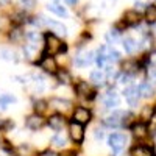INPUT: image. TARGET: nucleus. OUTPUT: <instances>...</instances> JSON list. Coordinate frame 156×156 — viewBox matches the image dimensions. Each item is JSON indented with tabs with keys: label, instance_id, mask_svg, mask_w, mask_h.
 Instances as JSON below:
<instances>
[{
	"label": "nucleus",
	"instance_id": "obj_18",
	"mask_svg": "<svg viewBox=\"0 0 156 156\" xmlns=\"http://www.w3.org/2000/svg\"><path fill=\"white\" fill-rule=\"evenodd\" d=\"M11 103H16V97L12 94H0V112L5 111Z\"/></svg>",
	"mask_w": 156,
	"mask_h": 156
},
{
	"label": "nucleus",
	"instance_id": "obj_36",
	"mask_svg": "<svg viewBox=\"0 0 156 156\" xmlns=\"http://www.w3.org/2000/svg\"><path fill=\"white\" fill-rule=\"evenodd\" d=\"M41 156H58L56 153H53V151H44Z\"/></svg>",
	"mask_w": 156,
	"mask_h": 156
},
{
	"label": "nucleus",
	"instance_id": "obj_22",
	"mask_svg": "<svg viewBox=\"0 0 156 156\" xmlns=\"http://www.w3.org/2000/svg\"><path fill=\"white\" fill-rule=\"evenodd\" d=\"M131 156H154V153L150 147L139 145V147H134L131 150Z\"/></svg>",
	"mask_w": 156,
	"mask_h": 156
},
{
	"label": "nucleus",
	"instance_id": "obj_11",
	"mask_svg": "<svg viewBox=\"0 0 156 156\" xmlns=\"http://www.w3.org/2000/svg\"><path fill=\"white\" fill-rule=\"evenodd\" d=\"M50 106L55 108L59 112H69L72 109V103L69 100H61V98H53L50 100Z\"/></svg>",
	"mask_w": 156,
	"mask_h": 156
},
{
	"label": "nucleus",
	"instance_id": "obj_37",
	"mask_svg": "<svg viewBox=\"0 0 156 156\" xmlns=\"http://www.w3.org/2000/svg\"><path fill=\"white\" fill-rule=\"evenodd\" d=\"M95 137H97V139H101V137H103V133H101V131H97V133H95Z\"/></svg>",
	"mask_w": 156,
	"mask_h": 156
},
{
	"label": "nucleus",
	"instance_id": "obj_7",
	"mask_svg": "<svg viewBox=\"0 0 156 156\" xmlns=\"http://www.w3.org/2000/svg\"><path fill=\"white\" fill-rule=\"evenodd\" d=\"M94 53L92 51H80L76 56H75V64L78 67H87L89 64H92L94 61Z\"/></svg>",
	"mask_w": 156,
	"mask_h": 156
},
{
	"label": "nucleus",
	"instance_id": "obj_15",
	"mask_svg": "<svg viewBox=\"0 0 156 156\" xmlns=\"http://www.w3.org/2000/svg\"><path fill=\"white\" fill-rule=\"evenodd\" d=\"M44 119L41 115H30L28 119H27V126L30 128V129H41L42 126H44Z\"/></svg>",
	"mask_w": 156,
	"mask_h": 156
},
{
	"label": "nucleus",
	"instance_id": "obj_35",
	"mask_svg": "<svg viewBox=\"0 0 156 156\" xmlns=\"http://www.w3.org/2000/svg\"><path fill=\"white\" fill-rule=\"evenodd\" d=\"M20 37H22V33H20V31H17V30H16L14 33H11V39H14L16 42H19V41H20Z\"/></svg>",
	"mask_w": 156,
	"mask_h": 156
},
{
	"label": "nucleus",
	"instance_id": "obj_28",
	"mask_svg": "<svg viewBox=\"0 0 156 156\" xmlns=\"http://www.w3.org/2000/svg\"><path fill=\"white\" fill-rule=\"evenodd\" d=\"M56 75H58V80H59L61 83H70V75H69L66 70L56 72Z\"/></svg>",
	"mask_w": 156,
	"mask_h": 156
},
{
	"label": "nucleus",
	"instance_id": "obj_2",
	"mask_svg": "<svg viewBox=\"0 0 156 156\" xmlns=\"http://www.w3.org/2000/svg\"><path fill=\"white\" fill-rule=\"evenodd\" d=\"M128 111H114L112 114H109L106 119H105V125L106 126H111V128H119V126H123L125 123V117H126Z\"/></svg>",
	"mask_w": 156,
	"mask_h": 156
},
{
	"label": "nucleus",
	"instance_id": "obj_32",
	"mask_svg": "<svg viewBox=\"0 0 156 156\" xmlns=\"http://www.w3.org/2000/svg\"><path fill=\"white\" fill-rule=\"evenodd\" d=\"M129 78H131V75H129V73H122L120 76H119V83L120 84H126V83H129Z\"/></svg>",
	"mask_w": 156,
	"mask_h": 156
},
{
	"label": "nucleus",
	"instance_id": "obj_25",
	"mask_svg": "<svg viewBox=\"0 0 156 156\" xmlns=\"http://www.w3.org/2000/svg\"><path fill=\"white\" fill-rule=\"evenodd\" d=\"M27 39L30 41V44L37 45V44H39V41H41V34L36 33V31H30V33H27Z\"/></svg>",
	"mask_w": 156,
	"mask_h": 156
},
{
	"label": "nucleus",
	"instance_id": "obj_10",
	"mask_svg": "<svg viewBox=\"0 0 156 156\" xmlns=\"http://www.w3.org/2000/svg\"><path fill=\"white\" fill-rule=\"evenodd\" d=\"M76 92L80 94L81 97L89 98V100H92V98L95 97V90L90 87L87 83H84V81H80V83L76 84Z\"/></svg>",
	"mask_w": 156,
	"mask_h": 156
},
{
	"label": "nucleus",
	"instance_id": "obj_33",
	"mask_svg": "<svg viewBox=\"0 0 156 156\" xmlns=\"http://www.w3.org/2000/svg\"><path fill=\"white\" fill-rule=\"evenodd\" d=\"M19 3L25 8H33L34 3H36V0H19Z\"/></svg>",
	"mask_w": 156,
	"mask_h": 156
},
{
	"label": "nucleus",
	"instance_id": "obj_16",
	"mask_svg": "<svg viewBox=\"0 0 156 156\" xmlns=\"http://www.w3.org/2000/svg\"><path fill=\"white\" fill-rule=\"evenodd\" d=\"M140 20V16H139V12L137 11H126L125 14H123V23L126 25H137Z\"/></svg>",
	"mask_w": 156,
	"mask_h": 156
},
{
	"label": "nucleus",
	"instance_id": "obj_24",
	"mask_svg": "<svg viewBox=\"0 0 156 156\" xmlns=\"http://www.w3.org/2000/svg\"><path fill=\"white\" fill-rule=\"evenodd\" d=\"M145 20L148 23H154L156 22V5H148L145 8Z\"/></svg>",
	"mask_w": 156,
	"mask_h": 156
},
{
	"label": "nucleus",
	"instance_id": "obj_4",
	"mask_svg": "<svg viewBox=\"0 0 156 156\" xmlns=\"http://www.w3.org/2000/svg\"><path fill=\"white\" fill-rule=\"evenodd\" d=\"M126 136L125 134H120V133H114V134H111L109 137H108V145L112 148V150H115V151H120L125 145H126Z\"/></svg>",
	"mask_w": 156,
	"mask_h": 156
},
{
	"label": "nucleus",
	"instance_id": "obj_12",
	"mask_svg": "<svg viewBox=\"0 0 156 156\" xmlns=\"http://www.w3.org/2000/svg\"><path fill=\"white\" fill-rule=\"evenodd\" d=\"M90 120V111L86 109V108H76L75 112H73V122H78V123H87Z\"/></svg>",
	"mask_w": 156,
	"mask_h": 156
},
{
	"label": "nucleus",
	"instance_id": "obj_31",
	"mask_svg": "<svg viewBox=\"0 0 156 156\" xmlns=\"http://www.w3.org/2000/svg\"><path fill=\"white\" fill-rule=\"evenodd\" d=\"M151 114H153V111H151V108L150 106H145L144 108V111H142V115H140V119H144L145 122L150 119V117H151Z\"/></svg>",
	"mask_w": 156,
	"mask_h": 156
},
{
	"label": "nucleus",
	"instance_id": "obj_30",
	"mask_svg": "<svg viewBox=\"0 0 156 156\" xmlns=\"http://www.w3.org/2000/svg\"><path fill=\"white\" fill-rule=\"evenodd\" d=\"M106 39H108V41L109 42H115V41H119V31H117V30H112V31H109L108 34H106Z\"/></svg>",
	"mask_w": 156,
	"mask_h": 156
},
{
	"label": "nucleus",
	"instance_id": "obj_34",
	"mask_svg": "<svg viewBox=\"0 0 156 156\" xmlns=\"http://www.w3.org/2000/svg\"><path fill=\"white\" fill-rule=\"evenodd\" d=\"M123 69H125V72H129V70H134V69H137V64L136 62H125L123 64Z\"/></svg>",
	"mask_w": 156,
	"mask_h": 156
},
{
	"label": "nucleus",
	"instance_id": "obj_14",
	"mask_svg": "<svg viewBox=\"0 0 156 156\" xmlns=\"http://www.w3.org/2000/svg\"><path fill=\"white\" fill-rule=\"evenodd\" d=\"M90 81L95 86H105L106 84V73L101 70H94L90 72Z\"/></svg>",
	"mask_w": 156,
	"mask_h": 156
},
{
	"label": "nucleus",
	"instance_id": "obj_20",
	"mask_svg": "<svg viewBox=\"0 0 156 156\" xmlns=\"http://www.w3.org/2000/svg\"><path fill=\"white\" fill-rule=\"evenodd\" d=\"M133 134L137 137V139H144L147 134H148V126L147 123H136L133 126Z\"/></svg>",
	"mask_w": 156,
	"mask_h": 156
},
{
	"label": "nucleus",
	"instance_id": "obj_3",
	"mask_svg": "<svg viewBox=\"0 0 156 156\" xmlns=\"http://www.w3.org/2000/svg\"><path fill=\"white\" fill-rule=\"evenodd\" d=\"M97 55L101 56L103 59H106L108 62H115V61L120 59V53L115 48L109 47V45H101L97 51Z\"/></svg>",
	"mask_w": 156,
	"mask_h": 156
},
{
	"label": "nucleus",
	"instance_id": "obj_40",
	"mask_svg": "<svg viewBox=\"0 0 156 156\" xmlns=\"http://www.w3.org/2000/svg\"><path fill=\"white\" fill-rule=\"evenodd\" d=\"M153 114H154V117H156V108H154V111H153Z\"/></svg>",
	"mask_w": 156,
	"mask_h": 156
},
{
	"label": "nucleus",
	"instance_id": "obj_13",
	"mask_svg": "<svg viewBox=\"0 0 156 156\" xmlns=\"http://www.w3.org/2000/svg\"><path fill=\"white\" fill-rule=\"evenodd\" d=\"M48 125L51 129H55V131H59V129L64 128V125H66V119H64L62 115L56 114V115H51L48 119Z\"/></svg>",
	"mask_w": 156,
	"mask_h": 156
},
{
	"label": "nucleus",
	"instance_id": "obj_38",
	"mask_svg": "<svg viewBox=\"0 0 156 156\" xmlns=\"http://www.w3.org/2000/svg\"><path fill=\"white\" fill-rule=\"evenodd\" d=\"M66 2H67L69 5H75V3L78 2V0H66Z\"/></svg>",
	"mask_w": 156,
	"mask_h": 156
},
{
	"label": "nucleus",
	"instance_id": "obj_23",
	"mask_svg": "<svg viewBox=\"0 0 156 156\" xmlns=\"http://www.w3.org/2000/svg\"><path fill=\"white\" fill-rule=\"evenodd\" d=\"M47 9H48L50 12H53V14L59 16V17H66V16H67L66 8L61 6V5H58V3H51V5H48V6H47Z\"/></svg>",
	"mask_w": 156,
	"mask_h": 156
},
{
	"label": "nucleus",
	"instance_id": "obj_26",
	"mask_svg": "<svg viewBox=\"0 0 156 156\" xmlns=\"http://www.w3.org/2000/svg\"><path fill=\"white\" fill-rule=\"evenodd\" d=\"M51 142H53L55 147H64L66 145V137H64L62 134H58V136H55L53 139H51Z\"/></svg>",
	"mask_w": 156,
	"mask_h": 156
},
{
	"label": "nucleus",
	"instance_id": "obj_17",
	"mask_svg": "<svg viewBox=\"0 0 156 156\" xmlns=\"http://www.w3.org/2000/svg\"><path fill=\"white\" fill-rule=\"evenodd\" d=\"M137 90H139V95H140V97H145V98H148V97H151V95H153V92H154V87H153L150 83L144 81V83H140V84H139Z\"/></svg>",
	"mask_w": 156,
	"mask_h": 156
},
{
	"label": "nucleus",
	"instance_id": "obj_5",
	"mask_svg": "<svg viewBox=\"0 0 156 156\" xmlns=\"http://www.w3.org/2000/svg\"><path fill=\"white\" fill-rule=\"evenodd\" d=\"M69 134H70V139L75 142V144H81L83 139H84L83 125L78 123V122H72L70 126H69Z\"/></svg>",
	"mask_w": 156,
	"mask_h": 156
},
{
	"label": "nucleus",
	"instance_id": "obj_39",
	"mask_svg": "<svg viewBox=\"0 0 156 156\" xmlns=\"http://www.w3.org/2000/svg\"><path fill=\"white\" fill-rule=\"evenodd\" d=\"M62 156H75V153L73 151H67V153H64Z\"/></svg>",
	"mask_w": 156,
	"mask_h": 156
},
{
	"label": "nucleus",
	"instance_id": "obj_6",
	"mask_svg": "<svg viewBox=\"0 0 156 156\" xmlns=\"http://www.w3.org/2000/svg\"><path fill=\"white\" fill-rule=\"evenodd\" d=\"M41 23L47 25V27L50 28V31H53V34H61V36H66V33H67L66 27H64L62 23H59V22L48 20V19H45V17H41Z\"/></svg>",
	"mask_w": 156,
	"mask_h": 156
},
{
	"label": "nucleus",
	"instance_id": "obj_21",
	"mask_svg": "<svg viewBox=\"0 0 156 156\" xmlns=\"http://www.w3.org/2000/svg\"><path fill=\"white\" fill-rule=\"evenodd\" d=\"M122 45H123L126 53H134V51L137 50V47H139V44L134 41L133 37H125L122 41Z\"/></svg>",
	"mask_w": 156,
	"mask_h": 156
},
{
	"label": "nucleus",
	"instance_id": "obj_29",
	"mask_svg": "<svg viewBox=\"0 0 156 156\" xmlns=\"http://www.w3.org/2000/svg\"><path fill=\"white\" fill-rule=\"evenodd\" d=\"M0 58L2 59H6V61H12V59H16L14 58V53L9 50H0Z\"/></svg>",
	"mask_w": 156,
	"mask_h": 156
},
{
	"label": "nucleus",
	"instance_id": "obj_27",
	"mask_svg": "<svg viewBox=\"0 0 156 156\" xmlns=\"http://www.w3.org/2000/svg\"><path fill=\"white\" fill-rule=\"evenodd\" d=\"M34 109H36V112H39V114L45 112V109H47V101H44V100L36 101V103H34Z\"/></svg>",
	"mask_w": 156,
	"mask_h": 156
},
{
	"label": "nucleus",
	"instance_id": "obj_1",
	"mask_svg": "<svg viewBox=\"0 0 156 156\" xmlns=\"http://www.w3.org/2000/svg\"><path fill=\"white\" fill-rule=\"evenodd\" d=\"M45 51H44V55H56V53H59V51L62 50H66V45H64L59 39L56 37V34H53V33H48V34H45Z\"/></svg>",
	"mask_w": 156,
	"mask_h": 156
},
{
	"label": "nucleus",
	"instance_id": "obj_8",
	"mask_svg": "<svg viewBox=\"0 0 156 156\" xmlns=\"http://www.w3.org/2000/svg\"><path fill=\"white\" fill-rule=\"evenodd\" d=\"M125 98H126V101H128V105L129 106H137V103H139V90H137V87H134V86H129V87H126L125 89Z\"/></svg>",
	"mask_w": 156,
	"mask_h": 156
},
{
	"label": "nucleus",
	"instance_id": "obj_9",
	"mask_svg": "<svg viewBox=\"0 0 156 156\" xmlns=\"http://www.w3.org/2000/svg\"><path fill=\"white\" fill-rule=\"evenodd\" d=\"M39 67L45 72H48V73H56L58 72V64L51 56H44L42 61L39 62Z\"/></svg>",
	"mask_w": 156,
	"mask_h": 156
},
{
	"label": "nucleus",
	"instance_id": "obj_19",
	"mask_svg": "<svg viewBox=\"0 0 156 156\" xmlns=\"http://www.w3.org/2000/svg\"><path fill=\"white\" fill-rule=\"evenodd\" d=\"M120 103V98H119V95H117L114 90H109V92L106 94V97H105V106L106 108H114V106H117Z\"/></svg>",
	"mask_w": 156,
	"mask_h": 156
}]
</instances>
